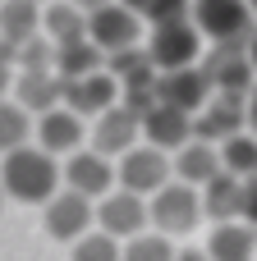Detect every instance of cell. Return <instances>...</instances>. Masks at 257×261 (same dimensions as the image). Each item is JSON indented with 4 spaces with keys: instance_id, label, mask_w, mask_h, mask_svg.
I'll return each instance as SVG.
<instances>
[{
    "instance_id": "1",
    "label": "cell",
    "mask_w": 257,
    "mask_h": 261,
    "mask_svg": "<svg viewBox=\"0 0 257 261\" xmlns=\"http://www.w3.org/2000/svg\"><path fill=\"white\" fill-rule=\"evenodd\" d=\"M0 188L14 197V202H28V206H41L60 193V165L55 156H46L41 147H18L9 156H0Z\"/></svg>"
},
{
    "instance_id": "2",
    "label": "cell",
    "mask_w": 257,
    "mask_h": 261,
    "mask_svg": "<svg viewBox=\"0 0 257 261\" xmlns=\"http://www.w3.org/2000/svg\"><path fill=\"white\" fill-rule=\"evenodd\" d=\"M147 60L156 64V73H175V69L202 64V32L193 28V18L156 23L152 28V41H147Z\"/></svg>"
},
{
    "instance_id": "3",
    "label": "cell",
    "mask_w": 257,
    "mask_h": 261,
    "mask_svg": "<svg viewBox=\"0 0 257 261\" xmlns=\"http://www.w3.org/2000/svg\"><path fill=\"white\" fill-rule=\"evenodd\" d=\"M189 18L202 32V41L212 37L216 46H239V41L253 37V9H248V0H193Z\"/></svg>"
},
{
    "instance_id": "4",
    "label": "cell",
    "mask_w": 257,
    "mask_h": 261,
    "mask_svg": "<svg viewBox=\"0 0 257 261\" xmlns=\"http://www.w3.org/2000/svg\"><path fill=\"white\" fill-rule=\"evenodd\" d=\"M147 220H152L156 234H166V239H175V234H193L198 220H202V193L189 188V184H179V179H170L161 193H152V202H147Z\"/></svg>"
},
{
    "instance_id": "5",
    "label": "cell",
    "mask_w": 257,
    "mask_h": 261,
    "mask_svg": "<svg viewBox=\"0 0 257 261\" xmlns=\"http://www.w3.org/2000/svg\"><path fill=\"white\" fill-rule=\"evenodd\" d=\"M138 32H143V18L129 5H120V0H110V5H101V9L87 14V41L106 60L120 55V50H133L138 46Z\"/></svg>"
},
{
    "instance_id": "6",
    "label": "cell",
    "mask_w": 257,
    "mask_h": 261,
    "mask_svg": "<svg viewBox=\"0 0 257 261\" xmlns=\"http://www.w3.org/2000/svg\"><path fill=\"white\" fill-rule=\"evenodd\" d=\"M170 179H175L170 156H166V151H156V147H147V142H138L133 151H124V156H120V165H115V184H120L124 193H138V197L161 193Z\"/></svg>"
},
{
    "instance_id": "7",
    "label": "cell",
    "mask_w": 257,
    "mask_h": 261,
    "mask_svg": "<svg viewBox=\"0 0 257 261\" xmlns=\"http://www.w3.org/2000/svg\"><path fill=\"white\" fill-rule=\"evenodd\" d=\"M248 96H225V92H212V101L193 115V138L202 142H230L235 133H248Z\"/></svg>"
},
{
    "instance_id": "8",
    "label": "cell",
    "mask_w": 257,
    "mask_h": 261,
    "mask_svg": "<svg viewBox=\"0 0 257 261\" xmlns=\"http://www.w3.org/2000/svg\"><path fill=\"white\" fill-rule=\"evenodd\" d=\"M97 229L110 234V239H120V243L138 239V234L147 229V197L124 193V188H110V193L97 202Z\"/></svg>"
},
{
    "instance_id": "9",
    "label": "cell",
    "mask_w": 257,
    "mask_h": 261,
    "mask_svg": "<svg viewBox=\"0 0 257 261\" xmlns=\"http://www.w3.org/2000/svg\"><path fill=\"white\" fill-rule=\"evenodd\" d=\"M202 73H207L212 92L248 96V87L257 83L253 64H248V41H239V46H212V55L202 60Z\"/></svg>"
},
{
    "instance_id": "10",
    "label": "cell",
    "mask_w": 257,
    "mask_h": 261,
    "mask_svg": "<svg viewBox=\"0 0 257 261\" xmlns=\"http://www.w3.org/2000/svg\"><path fill=\"white\" fill-rule=\"evenodd\" d=\"M60 179H64L69 193H78V197H87V202H101V197L115 188V165H110L101 151H74V156L64 161V170H60Z\"/></svg>"
},
{
    "instance_id": "11",
    "label": "cell",
    "mask_w": 257,
    "mask_h": 261,
    "mask_svg": "<svg viewBox=\"0 0 257 261\" xmlns=\"http://www.w3.org/2000/svg\"><path fill=\"white\" fill-rule=\"evenodd\" d=\"M92 225H97V202H87V197H78V193H69V188L46 202V234H51V239L78 243Z\"/></svg>"
},
{
    "instance_id": "12",
    "label": "cell",
    "mask_w": 257,
    "mask_h": 261,
    "mask_svg": "<svg viewBox=\"0 0 257 261\" xmlns=\"http://www.w3.org/2000/svg\"><path fill=\"white\" fill-rule=\"evenodd\" d=\"M138 138H143V119H138L124 101H115L106 115H97V128H92V151H101V156L110 161V156L133 151V147H138Z\"/></svg>"
},
{
    "instance_id": "13",
    "label": "cell",
    "mask_w": 257,
    "mask_h": 261,
    "mask_svg": "<svg viewBox=\"0 0 257 261\" xmlns=\"http://www.w3.org/2000/svg\"><path fill=\"white\" fill-rule=\"evenodd\" d=\"M156 101H161V106H175V110H184V115H198V110L212 101V83H207L202 64L175 69V73H156Z\"/></svg>"
},
{
    "instance_id": "14",
    "label": "cell",
    "mask_w": 257,
    "mask_h": 261,
    "mask_svg": "<svg viewBox=\"0 0 257 261\" xmlns=\"http://www.w3.org/2000/svg\"><path fill=\"white\" fill-rule=\"evenodd\" d=\"M60 83H64V78H60ZM115 101H120V83H115L106 69H97V73H87V78H69V83H64V106H69L78 119H87V115H106Z\"/></svg>"
},
{
    "instance_id": "15",
    "label": "cell",
    "mask_w": 257,
    "mask_h": 261,
    "mask_svg": "<svg viewBox=\"0 0 257 261\" xmlns=\"http://www.w3.org/2000/svg\"><path fill=\"white\" fill-rule=\"evenodd\" d=\"M32 133H37V147L46 156H74L83 147V119L69 106H55V110L37 115L32 119Z\"/></svg>"
},
{
    "instance_id": "16",
    "label": "cell",
    "mask_w": 257,
    "mask_h": 261,
    "mask_svg": "<svg viewBox=\"0 0 257 261\" xmlns=\"http://www.w3.org/2000/svg\"><path fill=\"white\" fill-rule=\"evenodd\" d=\"M143 138H147V147H156V151H166V156H175L189 138H193V115H184V110H175V106H152V110H143Z\"/></svg>"
},
{
    "instance_id": "17",
    "label": "cell",
    "mask_w": 257,
    "mask_h": 261,
    "mask_svg": "<svg viewBox=\"0 0 257 261\" xmlns=\"http://www.w3.org/2000/svg\"><path fill=\"white\" fill-rule=\"evenodd\" d=\"M170 170H175L179 184L207 188V184L221 174V147H216V142H202V138H189V142L170 156Z\"/></svg>"
},
{
    "instance_id": "18",
    "label": "cell",
    "mask_w": 257,
    "mask_h": 261,
    "mask_svg": "<svg viewBox=\"0 0 257 261\" xmlns=\"http://www.w3.org/2000/svg\"><path fill=\"white\" fill-rule=\"evenodd\" d=\"M14 92H18V106L37 119L55 106H64V83L55 78V69H32V73H14Z\"/></svg>"
},
{
    "instance_id": "19",
    "label": "cell",
    "mask_w": 257,
    "mask_h": 261,
    "mask_svg": "<svg viewBox=\"0 0 257 261\" xmlns=\"http://www.w3.org/2000/svg\"><path fill=\"white\" fill-rule=\"evenodd\" d=\"M212 261H253L257 252V229L248 220H225V225H216L212 229V239H207V248H202Z\"/></svg>"
},
{
    "instance_id": "20",
    "label": "cell",
    "mask_w": 257,
    "mask_h": 261,
    "mask_svg": "<svg viewBox=\"0 0 257 261\" xmlns=\"http://www.w3.org/2000/svg\"><path fill=\"white\" fill-rule=\"evenodd\" d=\"M202 193V216H212L216 225H225V220H239V211H244V179H235V174H216L207 188H198Z\"/></svg>"
},
{
    "instance_id": "21",
    "label": "cell",
    "mask_w": 257,
    "mask_h": 261,
    "mask_svg": "<svg viewBox=\"0 0 257 261\" xmlns=\"http://www.w3.org/2000/svg\"><path fill=\"white\" fill-rule=\"evenodd\" d=\"M41 37V5L32 0H0V41L14 50L23 41Z\"/></svg>"
},
{
    "instance_id": "22",
    "label": "cell",
    "mask_w": 257,
    "mask_h": 261,
    "mask_svg": "<svg viewBox=\"0 0 257 261\" xmlns=\"http://www.w3.org/2000/svg\"><path fill=\"white\" fill-rule=\"evenodd\" d=\"M41 32H46L51 46L78 41V37H87V14H83L78 5H69V0H51V5L41 9Z\"/></svg>"
},
{
    "instance_id": "23",
    "label": "cell",
    "mask_w": 257,
    "mask_h": 261,
    "mask_svg": "<svg viewBox=\"0 0 257 261\" xmlns=\"http://www.w3.org/2000/svg\"><path fill=\"white\" fill-rule=\"evenodd\" d=\"M51 69H55V78H87V73H97V69H106V55L87 41V37H78V41H64V46H55V60H51Z\"/></svg>"
},
{
    "instance_id": "24",
    "label": "cell",
    "mask_w": 257,
    "mask_h": 261,
    "mask_svg": "<svg viewBox=\"0 0 257 261\" xmlns=\"http://www.w3.org/2000/svg\"><path fill=\"white\" fill-rule=\"evenodd\" d=\"M221 170L235 179H253L257 174V133H235L230 142H221Z\"/></svg>"
},
{
    "instance_id": "25",
    "label": "cell",
    "mask_w": 257,
    "mask_h": 261,
    "mask_svg": "<svg viewBox=\"0 0 257 261\" xmlns=\"http://www.w3.org/2000/svg\"><path fill=\"white\" fill-rule=\"evenodd\" d=\"M28 138H32V115L18 101H0V156L28 147Z\"/></svg>"
},
{
    "instance_id": "26",
    "label": "cell",
    "mask_w": 257,
    "mask_h": 261,
    "mask_svg": "<svg viewBox=\"0 0 257 261\" xmlns=\"http://www.w3.org/2000/svg\"><path fill=\"white\" fill-rule=\"evenodd\" d=\"M120 261H175V243L166 239V234H138V239H129L124 248H120Z\"/></svg>"
},
{
    "instance_id": "27",
    "label": "cell",
    "mask_w": 257,
    "mask_h": 261,
    "mask_svg": "<svg viewBox=\"0 0 257 261\" xmlns=\"http://www.w3.org/2000/svg\"><path fill=\"white\" fill-rule=\"evenodd\" d=\"M120 239L101 234V229H87L78 243H74V261H120Z\"/></svg>"
},
{
    "instance_id": "28",
    "label": "cell",
    "mask_w": 257,
    "mask_h": 261,
    "mask_svg": "<svg viewBox=\"0 0 257 261\" xmlns=\"http://www.w3.org/2000/svg\"><path fill=\"white\" fill-rule=\"evenodd\" d=\"M239 220H248V225L257 229V174L244 179V211H239Z\"/></svg>"
},
{
    "instance_id": "29",
    "label": "cell",
    "mask_w": 257,
    "mask_h": 261,
    "mask_svg": "<svg viewBox=\"0 0 257 261\" xmlns=\"http://www.w3.org/2000/svg\"><path fill=\"white\" fill-rule=\"evenodd\" d=\"M9 83H14V50H0V101H5Z\"/></svg>"
},
{
    "instance_id": "30",
    "label": "cell",
    "mask_w": 257,
    "mask_h": 261,
    "mask_svg": "<svg viewBox=\"0 0 257 261\" xmlns=\"http://www.w3.org/2000/svg\"><path fill=\"white\" fill-rule=\"evenodd\" d=\"M244 106H248V128L257 133V83L248 87V101H244Z\"/></svg>"
},
{
    "instance_id": "31",
    "label": "cell",
    "mask_w": 257,
    "mask_h": 261,
    "mask_svg": "<svg viewBox=\"0 0 257 261\" xmlns=\"http://www.w3.org/2000/svg\"><path fill=\"white\" fill-rule=\"evenodd\" d=\"M175 261H212L202 248H184V252H175Z\"/></svg>"
},
{
    "instance_id": "32",
    "label": "cell",
    "mask_w": 257,
    "mask_h": 261,
    "mask_svg": "<svg viewBox=\"0 0 257 261\" xmlns=\"http://www.w3.org/2000/svg\"><path fill=\"white\" fill-rule=\"evenodd\" d=\"M69 5H78L83 14H92V9H101V5H110V0H69Z\"/></svg>"
},
{
    "instance_id": "33",
    "label": "cell",
    "mask_w": 257,
    "mask_h": 261,
    "mask_svg": "<svg viewBox=\"0 0 257 261\" xmlns=\"http://www.w3.org/2000/svg\"><path fill=\"white\" fill-rule=\"evenodd\" d=\"M248 64H253V73H257V32L248 37Z\"/></svg>"
},
{
    "instance_id": "34",
    "label": "cell",
    "mask_w": 257,
    "mask_h": 261,
    "mask_svg": "<svg viewBox=\"0 0 257 261\" xmlns=\"http://www.w3.org/2000/svg\"><path fill=\"white\" fill-rule=\"evenodd\" d=\"M248 9H253V14H257V0H248Z\"/></svg>"
},
{
    "instance_id": "35",
    "label": "cell",
    "mask_w": 257,
    "mask_h": 261,
    "mask_svg": "<svg viewBox=\"0 0 257 261\" xmlns=\"http://www.w3.org/2000/svg\"><path fill=\"white\" fill-rule=\"evenodd\" d=\"M32 5H51V0H32Z\"/></svg>"
},
{
    "instance_id": "36",
    "label": "cell",
    "mask_w": 257,
    "mask_h": 261,
    "mask_svg": "<svg viewBox=\"0 0 257 261\" xmlns=\"http://www.w3.org/2000/svg\"><path fill=\"white\" fill-rule=\"evenodd\" d=\"M0 202H5V188H0Z\"/></svg>"
}]
</instances>
